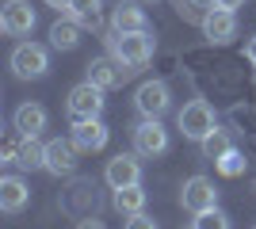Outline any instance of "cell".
Segmentation results:
<instances>
[{"label": "cell", "mask_w": 256, "mask_h": 229, "mask_svg": "<svg viewBox=\"0 0 256 229\" xmlns=\"http://www.w3.org/2000/svg\"><path fill=\"white\" fill-rule=\"evenodd\" d=\"M214 4H218V8H241L245 0H214Z\"/></svg>", "instance_id": "28"}, {"label": "cell", "mask_w": 256, "mask_h": 229, "mask_svg": "<svg viewBox=\"0 0 256 229\" xmlns=\"http://www.w3.org/2000/svg\"><path fill=\"white\" fill-rule=\"evenodd\" d=\"M104 180H107L111 191L142 184V161H138V153H115V157L107 161V168H104Z\"/></svg>", "instance_id": "10"}, {"label": "cell", "mask_w": 256, "mask_h": 229, "mask_svg": "<svg viewBox=\"0 0 256 229\" xmlns=\"http://www.w3.org/2000/svg\"><path fill=\"white\" fill-rule=\"evenodd\" d=\"M69 138L76 142L80 153H100L107 145V138H111V130L100 119H73V134Z\"/></svg>", "instance_id": "14"}, {"label": "cell", "mask_w": 256, "mask_h": 229, "mask_svg": "<svg viewBox=\"0 0 256 229\" xmlns=\"http://www.w3.org/2000/svg\"><path fill=\"white\" fill-rule=\"evenodd\" d=\"M134 107H138L142 119H160V115H168V107H172L168 84H164V80H146V84H138Z\"/></svg>", "instance_id": "5"}, {"label": "cell", "mask_w": 256, "mask_h": 229, "mask_svg": "<svg viewBox=\"0 0 256 229\" xmlns=\"http://www.w3.org/2000/svg\"><path fill=\"white\" fill-rule=\"evenodd\" d=\"M214 164H218V172H222V176H241V172H245V157H241L237 149H230L222 161H214Z\"/></svg>", "instance_id": "23"}, {"label": "cell", "mask_w": 256, "mask_h": 229, "mask_svg": "<svg viewBox=\"0 0 256 229\" xmlns=\"http://www.w3.org/2000/svg\"><path fill=\"white\" fill-rule=\"evenodd\" d=\"M27 199H31V191H27V184L20 176H4L0 180V210L4 214H20L27 207Z\"/></svg>", "instance_id": "16"}, {"label": "cell", "mask_w": 256, "mask_h": 229, "mask_svg": "<svg viewBox=\"0 0 256 229\" xmlns=\"http://www.w3.org/2000/svg\"><path fill=\"white\" fill-rule=\"evenodd\" d=\"M46 4H50V8H58V11H65L69 4H73V0H46Z\"/></svg>", "instance_id": "29"}, {"label": "cell", "mask_w": 256, "mask_h": 229, "mask_svg": "<svg viewBox=\"0 0 256 229\" xmlns=\"http://www.w3.org/2000/svg\"><path fill=\"white\" fill-rule=\"evenodd\" d=\"M111 207H115L122 218L146 214V191H142V184H134V187H118L115 195H111Z\"/></svg>", "instance_id": "18"}, {"label": "cell", "mask_w": 256, "mask_h": 229, "mask_svg": "<svg viewBox=\"0 0 256 229\" xmlns=\"http://www.w3.org/2000/svg\"><path fill=\"white\" fill-rule=\"evenodd\" d=\"M20 138H23V134L16 130V134H8V138H4V145H0V153H4V161H8V164H16V153H20Z\"/></svg>", "instance_id": "24"}, {"label": "cell", "mask_w": 256, "mask_h": 229, "mask_svg": "<svg viewBox=\"0 0 256 229\" xmlns=\"http://www.w3.org/2000/svg\"><path fill=\"white\" fill-rule=\"evenodd\" d=\"M122 229H157V222H153V218H146V214H134V218H130Z\"/></svg>", "instance_id": "25"}, {"label": "cell", "mask_w": 256, "mask_h": 229, "mask_svg": "<svg viewBox=\"0 0 256 229\" xmlns=\"http://www.w3.org/2000/svg\"><path fill=\"white\" fill-rule=\"evenodd\" d=\"M130 76H134L130 65H122V61H115L111 54H104V57H92V61H88V76L84 80H92L96 88L111 92V88H118L122 80H130Z\"/></svg>", "instance_id": "8"}, {"label": "cell", "mask_w": 256, "mask_h": 229, "mask_svg": "<svg viewBox=\"0 0 256 229\" xmlns=\"http://www.w3.org/2000/svg\"><path fill=\"white\" fill-rule=\"evenodd\" d=\"M16 164H20L23 172L46 168V142H38L34 134H23L20 138V153H16Z\"/></svg>", "instance_id": "17"}, {"label": "cell", "mask_w": 256, "mask_h": 229, "mask_svg": "<svg viewBox=\"0 0 256 229\" xmlns=\"http://www.w3.org/2000/svg\"><path fill=\"white\" fill-rule=\"evenodd\" d=\"M192 229H195V226H192Z\"/></svg>", "instance_id": "32"}, {"label": "cell", "mask_w": 256, "mask_h": 229, "mask_svg": "<svg viewBox=\"0 0 256 229\" xmlns=\"http://www.w3.org/2000/svg\"><path fill=\"white\" fill-rule=\"evenodd\" d=\"M130 134H134V153L138 157H160V153H168V130L160 126V119H142Z\"/></svg>", "instance_id": "9"}, {"label": "cell", "mask_w": 256, "mask_h": 229, "mask_svg": "<svg viewBox=\"0 0 256 229\" xmlns=\"http://www.w3.org/2000/svg\"><path fill=\"white\" fill-rule=\"evenodd\" d=\"M195 229H230V218L214 207V210H206V214H195Z\"/></svg>", "instance_id": "22"}, {"label": "cell", "mask_w": 256, "mask_h": 229, "mask_svg": "<svg viewBox=\"0 0 256 229\" xmlns=\"http://www.w3.org/2000/svg\"><path fill=\"white\" fill-rule=\"evenodd\" d=\"M245 57H248V61H252V65H256V34H252V38H248V46H245Z\"/></svg>", "instance_id": "27"}, {"label": "cell", "mask_w": 256, "mask_h": 229, "mask_svg": "<svg viewBox=\"0 0 256 229\" xmlns=\"http://www.w3.org/2000/svg\"><path fill=\"white\" fill-rule=\"evenodd\" d=\"M34 23H38V15H34V8L27 0H4V8H0V27H4V34L23 38V34L34 31Z\"/></svg>", "instance_id": "12"}, {"label": "cell", "mask_w": 256, "mask_h": 229, "mask_svg": "<svg viewBox=\"0 0 256 229\" xmlns=\"http://www.w3.org/2000/svg\"><path fill=\"white\" fill-rule=\"evenodd\" d=\"M65 11H69V19H76L80 27H100V0H73Z\"/></svg>", "instance_id": "20"}, {"label": "cell", "mask_w": 256, "mask_h": 229, "mask_svg": "<svg viewBox=\"0 0 256 229\" xmlns=\"http://www.w3.org/2000/svg\"><path fill=\"white\" fill-rule=\"evenodd\" d=\"M199 27H203L206 42L226 46V42H234V38H237V11L234 8H218V4H214L203 19H199Z\"/></svg>", "instance_id": "7"}, {"label": "cell", "mask_w": 256, "mask_h": 229, "mask_svg": "<svg viewBox=\"0 0 256 229\" xmlns=\"http://www.w3.org/2000/svg\"><path fill=\"white\" fill-rule=\"evenodd\" d=\"M199 145H203V157H206V161H222L226 153L234 149V138H230L226 130H214L210 138H206V142H199Z\"/></svg>", "instance_id": "21"}, {"label": "cell", "mask_w": 256, "mask_h": 229, "mask_svg": "<svg viewBox=\"0 0 256 229\" xmlns=\"http://www.w3.org/2000/svg\"><path fill=\"white\" fill-rule=\"evenodd\" d=\"M76 229H104V222L100 218H84V222H76Z\"/></svg>", "instance_id": "26"}, {"label": "cell", "mask_w": 256, "mask_h": 229, "mask_svg": "<svg viewBox=\"0 0 256 229\" xmlns=\"http://www.w3.org/2000/svg\"><path fill=\"white\" fill-rule=\"evenodd\" d=\"M50 46L54 50H76V46H80V23L76 19H58L50 27Z\"/></svg>", "instance_id": "19"}, {"label": "cell", "mask_w": 256, "mask_h": 229, "mask_svg": "<svg viewBox=\"0 0 256 229\" xmlns=\"http://www.w3.org/2000/svg\"><path fill=\"white\" fill-rule=\"evenodd\" d=\"M192 4H199V8H210V4H214V0H192Z\"/></svg>", "instance_id": "30"}, {"label": "cell", "mask_w": 256, "mask_h": 229, "mask_svg": "<svg viewBox=\"0 0 256 229\" xmlns=\"http://www.w3.org/2000/svg\"><path fill=\"white\" fill-rule=\"evenodd\" d=\"M180 207L188 214H206V210L218 207V187L206 176H188L180 187Z\"/></svg>", "instance_id": "4"}, {"label": "cell", "mask_w": 256, "mask_h": 229, "mask_svg": "<svg viewBox=\"0 0 256 229\" xmlns=\"http://www.w3.org/2000/svg\"><path fill=\"white\" fill-rule=\"evenodd\" d=\"M111 31L118 34H134V31H150V19H146V8L138 0H118L111 8Z\"/></svg>", "instance_id": "13"}, {"label": "cell", "mask_w": 256, "mask_h": 229, "mask_svg": "<svg viewBox=\"0 0 256 229\" xmlns=\"http://www.w3.org/2000/svg\"><path fill=\"white\" fill-rule=\"evenodd\" d=\"M104 88H96L92 80H80L76 88H69V99H65V107L73 119H100L104 115Z\"/></svg>", "instance_id": "6"}, {"label": "cell", "mask_w": 256, "mask_h": 229, "mask_svg": "<svg viewBox=\"0 0 256 229\" xmlns=\"http://www.w3.org/2000/svg\"><path fill=\"white\" fill-rule=\"evenodd\" d=\"M252 229H256V226H252Z\"/></svg>", "instance_id": "33"}, {"label": "cell", "mask_w": 256, "mask_h": 229, "mask_svg": "<svg viewBox=\"0 0 256 229\" xmlns=\"http://www.w3.org/2000/svg\"><path fill=\"white\" fill-rule=\"evenodd\" d=\"M12 122H16V130H20V134H34V138H38V134L46 130L50 115H46L42 103H31V99H27V103H20V107H16Z\"/></svg>", "instance_id": "15"}, {"label": "cell", "mask_w": 256, "mask_h": 229, "mask_svg": "<svg viewBox=\"0 0 256 229\" xmlns=\"http://www.w3.org/2000/svg\"><path fill=\"white\" fill-rule=\"evenodd\" d=\"M76 161H80V149H76L73 138H50L46 142V172L50 176H73Z\"/></svg>", "instance_id": "11"}, {"label": "cell", "mask_w": 256, "mask_h": 229, "mask_svg": "<svg viewBox=\"0 0 256 229\" xmlns=\"http://www.w3.org/2000/svg\"><path fill=\"white\" fill-rule=\"evenodd\" d=\"M146 4H157V0H146Z\"/></svg>", "instance_id": "31"}, {"label": "cell", "mask_w": 256, "mask_h": 229, "mask_svg": "<svg viewBox=\"0 0 256 229\" xmlns=\"http://www.w3.org/2000/svg\"><path fill=\"white\" fill-rule=\"evenodd\" d=\"M104 42H107V54L115 57V61H122V65H130L134 73L142 65H150V57H153V34L150 31H134V34L107 31Z\"/></svg>", "instance_id": "1"}, {"label": "cell", "mask_w": 256, "mask_h": 229, "mask_svg": "<svg viewBox=\"0 0 256 229\" xmlns=\"http://www.w3.org/2000/svg\"><path fill=\"white\" fill-rule=\"evenodd\" d=\"M176 126H180L184 138H192V142H206L214 130H218V122H214V111L206 99H192V103H184L180 115H176Z\"/></svg>", "instance_id": "2"}, {"label": "cell", "mask_w": 256, "mask_h": 229, "mask_svg": "<svg viewBox=\"0 0 256 229\" xmlns=\"http://www.w3.org/2000/svg\"><path fill=\"white\" fill-rule=\"evenodd\" d=\"M8 65L20 80H42V76L50 73V54H46V46H38V42H20L12 50Z\"/></svg>", "instance_id": "3"}]
</instances>
